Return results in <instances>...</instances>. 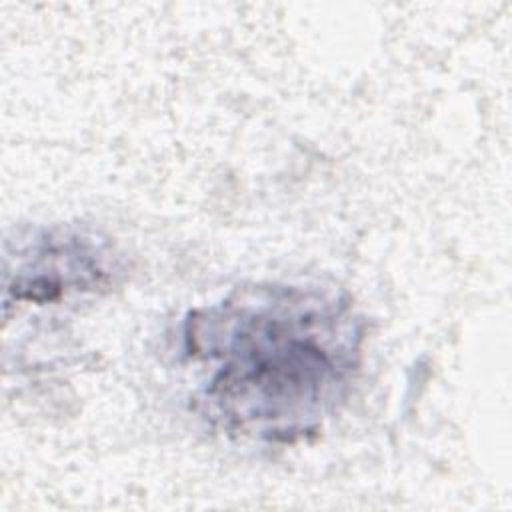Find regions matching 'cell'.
Instances as JSON below:
<instances>
[{"mask_svg": "<svg viewBox=\"0 0 512 512\" xmlns=\"http://www.w3.org/2000/svg\"><path fill=\"white\" fill-rule=\"evenodd\" d=\"M118 274L116 250L96 232L74 226L36 228L18 238L14 252L6 250L4 308L98 292Z\"/></svg>", "mask_w": 512, "mask_h": 512, "instance_id": "2", "label": "cell"}, {"mask_svg": "<svg viewBox=\"0 0 512 512\" xmlns=\"http://www.w3.org/2000/svg\"><path fill=\"white\" fill-rule=\"evenodd\" d=\"M364 342L348 294L288 282L238 286L180 326L194 410L230 438L276 446L306 442L342 408Z\"/></svg>", "mask_w": 512, "mask_h": 512, "instance_id": "1", "label": "cell"}]
</instances>
